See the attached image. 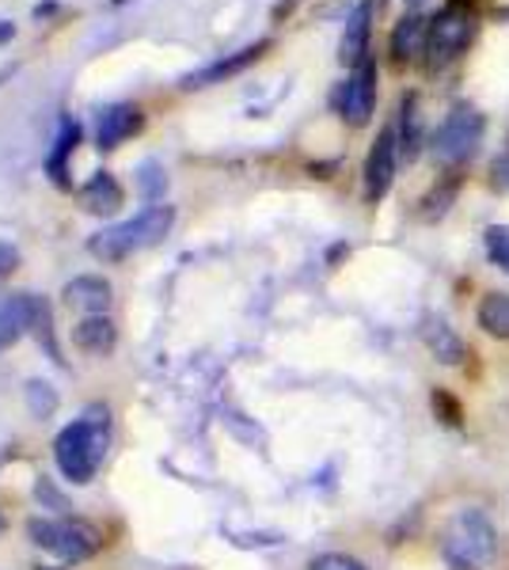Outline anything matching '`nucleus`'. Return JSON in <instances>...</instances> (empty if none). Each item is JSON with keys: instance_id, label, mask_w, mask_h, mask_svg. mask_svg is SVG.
<instances>
[{"instance_id": "obj_19", "label": "nucleus", "mask_w": 509, "mask_h": 570, "mask_svg": "<svg viewBox=\"0 0 509 570\" xmlns=\"http://www.w3.org/2000/svg\"><path fill=\"white\" fill-rule=\"evenodd\" d=\"M23 327H27V293L8 297L4 305H0V351H8V346L23 335Z\"/></svg>"}, {"instance_id": "obj_2", "label": "nucleus", "mask_w": 509, "mask_h": 570, "mask_svg": "<svg viewBox=\"0 0 509 570\" xmlns=\"http://www.w3.org/2000/svg\"><path fill=\"white\" fill-rule=\"evenodd\" d=\"M110 445V419L107 411H88L80 415L72 426L61 430L58 445H53V456H58V468L65 480L72 483H88L91 475L99 472Z\"/></svg>"}, {"instance_id": "obj_14", "label": "nucleus", "mask_w": 509, "mask_h": 570, "mask_svg": "<svg viewBox=\"0 0 509 570\" xmlns=\"http://www.w3.org/2000/svg\"><path fill=\"white\" fill-rule=\"evenodd\" d=\"M65 301L72 308H85L88 316H99L110 305V285L104 278H77L65 285Z\"/></svg>"}, {"instance_id": "obj_15", "label": "nucleus", "mask_w": 509, "mask_h": 570, "mask_svg": "<svg viewBox=\"0 0 509 570\" xmlns=\"http://www.w3.org/2000/svg\"><path fill=\"white\" fill-rule=\"evenodd\" d=\"M80 202H85V209H91V214H115V209L123 206V187H118V179L110 176V171H99V176L80 190Z\"/></svg>"}, {"instance_id": "obj_4", "label": "nucleus", "mask_w": 509, "mask_h": 570, "mask_svg": "<svg viewBox=\"0 0 509 570\" xmlns=\"http://www.w3.org/2000/svg\"><path fill=\"white\" fill-rule=\"evenodd\" d=\"M476 39V0H449L430 20V42H425V66L433 72L457 61Z\"/></svg>"}, {"instance_id": "obj_20", "label": "nucleus", "mask_w": 509, "mask_h": 570, "mask_svg": "<svg viewBox=\"0 0 509 570\" xmlns=\"http://www.w3.org/2000/svg\"><path fill=\"white\" fill-rule=\"evenodd\" d=\"M483 247L487 259L498 266V271L509 274V225H490L483 233Z\"/></svg>"}, {"instance_id": "obj_8", "label": "nucleus", "mask_w": 509, "mask_h": 570, "mask_svg": "<svg viewBox=\"0 0 509 570\" xmlns=\"http://www.w3.org/2000/svg\"><path fill=\"white\" fill-rule=\"evenodd\" d=\"M395 164H400V134H395V126H384L365 156V198L369 202H384V195L395 183Z\"/></svg>"}, {"instance_id": "obj_3", "label": "nucleus", "mask_w": 509, "mask_h": 570, "mask_svg": "<svg viewBox=\"0 0 509 570\" xmlns=\"http://www.w3.org/2000/svg\"><path fill=\"white\" fill-rule=\"evenodd\" d=\"M172 225H175V209L172 206H149V209H141L134 220H123V225L99 233L96 240H91V252H96L99 259H107V263H118V259H126V255L160 244L164 236L172 233Z\"/></svg>"}, {"instance_id": "obj_1", "label": "nucleus", "mask_w": 509, "mask_h": 570, "mask_svg": "<svg viewBox=\"0 0 509 570\" xmlns=\"http://www.w3.org/2000/svg\"><path fill=\"white\" fill-rule=\"evenodd\" d=\"M498 556V529L476 505H464L441 529V559L449 570H487Z\"/></svg>"}, {"instance_id": "obj_23", "label": "nucleus", "mask_w": 509, "mask_h": 570, "mask_svg": "<svg viewBox=\"0 0 509 570\" xmlns=\"http://www.w3.org/2000/svg\"><path fill=\"white\" fill-rule=\"evenodd\" d=\"M407 4H414V8H419V4H422V0H407Z\"/></svg>"}, {"instance_id": "obj_22", "label": "nucleus", "mask_w": 509, "mask_h": 570, "mask_svg": "<svg viewBox=\"0 0 509 570\" xmlns=\"http://www.w3.org/2000/svg\"><path fill=\"white\" fill-rule=\"evenodd\" d=\"M309 570H365L358 563V559H350V556H339V551H327V556H316L312 559V567Z\"/></svg>"}, {"instance_id": "obj_21", "label": "nucleus", "mask_w": 509, "mask_h": 570, "mask_svg": "<svg viewBox=\"0 0 509 570\" xmlns=\"http://www.w3.org/2000/svg\"><path fill=\"white\" fill-rule=\"evenodd\" d=\"M77 141H80V126L72 122V118H65L61 122V134H58V153H53V160H50V168H53V179L65 183V156H69L72 149H77Z\"/></svg>"}, {"instance_id": "obj_12", "label": "nucleus", "mask_w": 509, "mask_h": 570, "mask_svg": "<svg viewBox=\"0 0 509 570\" xmlns=\"http://www.w3.org/2000/svg\"><path fill=\"white\" fill-rule=\"evenodd\" d=\"M263 50H266V42L244 46V50H236L233 58H221V61H213V66H206L202 72H194V77H187V80H183V88H206V85H217V80L236 77V72H244L252 61L263 58Z\"/></svg>"}, {"instance_id": "obj_13", "label": "nucleus", "mask_w": 509, "mask_h": 570, "mask_svg": "<svg viewBox=\"0 0 509 570\" xmlns=\"http://www.w3.org/2000/svg\"><path fill=\"white\" fill-rule=\"evenodd\" d=\"M422 338H425V346L433 351V357H438L441 365H460L464 362V354H468V346H464V338L457 335V331L449 327V320H425V327H422Z\"/></svg>"}, {"instance_id": "obj_6", "label": "nucleus", "mask_w": 509, "mask_h": 570, "mask_svg": "<svg viewBox=\"0 0 509 570\" xmlns=\"http://www.w3.org/2000/svg\"><path fill=\"white\" fill-rule=\"evenodd\" d=\"M31 540L46 551H53L58 559H65V563H80V559L96 556L99 551V532L85 525V521H31Z\"/></svg>"}, {"instance_id": "obj_16", "label": "nucleus", "mask_w": 509, "mask_h": 570, "mask_svg": "<svg viewBox=\"0 0 509 570\" xmlns=\"http://www.w3.org/2000/svg\"><path fill=\"white\" fill-rule=\"evenodd\" d=\"M476 320L490 338H506L509 343V293H487L476 308Z\"/></svg>"}, {"instance_id": "obj_11", "label": "nucleus", "mask_w": 509, "mask_h": 570, "mask_svg": "<svg viewBox=\"0 0 509 570\" xmlns=\"http://www.w3.org/2000/svg\"><path fill=\"white\" fill-rule=\"evenodd\" d=\"M141 130V110L129 104H115L99 110V149H118L129 134Z\"/></svg>"}, {"instance_id": "obj_9", "label": "nucleus", "mask_w": 509, "mask_h": 570, "mask_svg": "<svg viewBox=\"0 0 509 570\" xmlns=\"http://www.w3.org/2000/svg\"><path fill=\"white\" fill-rule=\"evenodd\" d=\"M369 31H373V0H358L346 20V31H342V46H339V58L346 61V66H358V61L369 58Z\"/></svg>"}, {"instance_id": "obj_10", "label": "nucleus", "mask_w": 509, "mask_h": 570, "mask_svg": "<svg viewBox=\"0 0 509 570\" xmlns=\"http://www.w3.org/2000/svg\"><path fill=\"white\" fill-rule=\"evenodd\" d=\"M425 42H430V20L422 12H407L392 31V58L407 66V61L422 58Z\"/></svg>"}, {"instance_id": "obj_17", "label": "nucleus", "mask_w": 509, "mask_h": 570, "mask_svg": "<svg viewBox=\"0 0 509 570\" xmlns=\"http://www.w3.org/2000/svg\"><path fill=\"white\" fill-rule=\"evenodd\" d=\"M72 338H77L80 351L88 354H107L110 346H115V324H110L107 316H85L72 331Z\"/></svg>"}, {"instance_id": "obj_7", "label": "nucleus", "mask_w": 509, "mask_h": 570, "mask_svg": "<svg viewBox=\"0 0 509 570\" xmlns=\"http://www.w3.org/2000/svg\"><path fill=\"white\" fill-rule=\"evenodd\" d=\"M373 110H376V61L365 58L358 61L339 91V115L350 126H365L373 118Z\"/></svg>"}, {"instance_id": "obj_18", "label": "nucleus", "mask_w": 509, "mask_h": 570, "mask_svg": "<svg viewBox=\"0 0 509 570\" xmlns=\"http://www.w3.org/2000/svg\"><path fill=\"white\" fill-rule=\"evenodd\" d=\"M395 134H400V149L414 160L419 149H422V118H419V99H414V96H403L400 126H395Z\"/></svg>"}, {"instance_id": "obj_5", "label": "nucleus", "mask_w": 509, "mask_h": 570, "mask_svg": "<svg viewBox=\"0 0 509 570\" xmlns=\"http://www.w3.org/2000/svg\"><path fill=\"white\" fill-rule=\"evenodd\" d=\"M487 134V118L476 104H457L446 115V122L433 134V156L441 164H468L476 156L479 141Z\"/></svg>"}]
</instances>
